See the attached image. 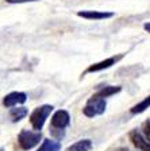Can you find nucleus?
<instances>
[{
	"label": "nucleus",
	"instance_id": "1",
	"mask_svg": "<svg viewBox=\"0 0 150 151\" xmlns=\"http://www.w3.org/2000/svg\"><path fill=\"white\" fill-rule=\"evenodd\" d=\"M51 112H53V105H50V104H45V105L35 108L31 112V115H30V124H31V127L35 131H41Z\"/></svg>",
	"mask_w": 150,
	"mask_h": 151
},
{
	"label": "nucleus",
	"instance_id": "2",
	"mask_svg": "<svg viewBox=\"0 0 150 151\" xmlns=\"http://www.w3.org/2000/svg\"><path fill=\"white\" fill-rule=\"evenodd\" d=\"M42 140L41 131H28V129H22L18 135V143L19 147L25 151H28L38 146Z\"/></svg>",
	"mask_w": 150,
	"mask_h": 151
},
{
	"label": "nucleus",
	"instance_id": "3",
	"mask_svg": "<svg viewBox=\"0 0 150 151\" xmlns=\"http://www.w3.org/2000/svg\"><path fill=\"white\" fill-rule=\"evenodd\" d=\"M106 107H107L106 99H99V97H93L92 96L87 101L85 107L83 108V113L87 117H95L97 115H101L106 111Z\"/></svg>",
	"mask_w": 150,
	"mask_h": 151
},
{
	"label": "nucleus",
	"instance_id": "4",
	"mask_svg": "<svg viewBox=\"0 0 150 151\" xmlns=\"http://www.w3.org/2000/svg\"><path fill=\"white\" fill-rule=\"evenodd\" d=\"M70 123V115L68 111L65 109H58L53 113V116L50 119V126L53 128V131L58 129V131H64Z\"/></svg>",
	"mask_w": 150,
	"mask_h": 151
},
{
	"label": "nucleus",
	"instance_id": "5",
	"mask_svg": "<svg viewBox=\"0 0 150 151\" xmlns=\"http://www.w3.org/2000/svg\"><path fill=\"white\" fill-rule=\"evenodd\" d=\"M27 101V94L25 92H11L3 99V105L6 108H14L16 105L25 104Z\"/></svg>",
	"mask_w": 150,
	"mask_h": 151
},
{
	"label": "nucleus",
	"instance_id": "6",
	"mask_svg": "<svg viewBox=\"0 0 150 151\" xmlns=\"http://www.w3.org/2000/svg\"><path fill=\"white\" fill-rule=\"evenodd\" d=\"M122 58V55H118V57H109L107 60H103L100 61V62H96V63H92L87 68V70L84 72V74L87 73H96V72H100V70H104V69H108L111 68L112 65H115L119 60Z\"/></svg>",
	"mask_w": 150,
	"mask_h": 151
},
{
	"label": "nucleus",
	"instance_id": "7",
	"mask_svg": "<svg viewBox=\"0 0 150 151\" xmlns=\"http://www.w3.org/2000/svg\"><path fill=\"white\" fill-rule=\"evenodd\" d=\"M77 16L88 19V20H103V19H109L114 16V12L108 11H95V9H87V11H78Z\"/></svg>",
	"mask_w": 150,
	"mask_h": 151
},
{
	"label": "nucleus",
	"instance_id": "8",
	"mask_svg": "<svg viewBox=\"0 0 150 151\" xmlns=\"http://www.w3.org/2000/svg\"><path fill=\"white\" fill-rule=\"evenodd\" d=\"M130 140L139 151H150V142H147V139L143 138L137 129L130 132Z\"/></svg>",
	"mask_w": 150,
	"mask_h": 151
},
{
	"label": "nucleus",
	"instance_id": "9",
	"mask_svg": "<svg viewBox=\"0 0 150 151\" xmlns=\"http://www.w3.org/2000/svg\"><path fill=\"white\" fill-rule=\"evenodd\" d=\"M92 148V142L89 139H81L77 140L76 143L70 145L65 151H91Z\"/></svg>",
	"mask_w": 150,
	"mask_h": 151
},
{
	"label": "nucleus",
	"instance_id": "10",
	"mask_svg": "<svg viewBox=\"0 0 150 151\" xmlns=\"http://www.w3.org/2000/svg\"><path fill=\"white\" fill-rule=\"evenodd\" d=\"M61 150V143L53 139H43L41 146L37 148V151H59Z\"/></svg>",
	"mask_w": 150,
	"mask_h": 151
},
{
	"label": "nucleus",
	"instance_id": "11",
	"mask_svg": "<svg viewBox=\"0 0 150 151\" xmlns=\"http://www.w3.org/2000/svg\"><path fill=\"white\" fill-rule=\"evenodd\" d=\"M120 91H122L120 86H104V88L99 89L96 93H93L92 96H93V97H99V99H106V97L112 96V94L119 93Z\"/></svg>",
	"mask_w": 150,
	"mask_h": 151
},
{
	"label": "nucleus",
	"instance_id": "12",
	"mask_svg": "<svg viewBox=\"0 0 150 151\" xmlns=\"http://www.w3.org/2000/svg\"><path fill=\"white\" fill-rule=\"evenodd\" d=\"M27 113H28V111L25 107H18V108H11L9 116H11L14 123H16V122H20L22 119H25L27 116Z\"/></svg>",
	"mask_w": 150,
	"mask_h": 151
},
{
	"label": "nucleus",
	"instance_id": "13",
	"mask_svg": "<svg viewBox=\"0 0 150 151\" xmlns=\"http://www.w3.org/2000/svg\"><path fill=\"white\" fill-rule=\"evenodd\" d=\"M149 107H150V96H147V97H145L141 103L135 104L134 107L130 109V112L134 113V115H137V113H142V112H145Z\"/></svg>",
	"mask_w": 150,
	"mask_h": 151
},
{
	"label": "nucleus",
	"instance_id": "14",
	"mask_svg": "<svg viewBox=\"0 0 150 151\" xmlns=\"http://www.w3.org/2000/svg\"><path fill=\"white\" fill-rule=\"evenodd\" d=\"M143 134H145V138L147 139V142H150V120H147L143 126Z\"/></svg>",
	"mask_w": 150,
	"mask_h": 151
},
{
	"label": "nucleus",
	"instance_id": "15",
	"mask_svg": "<svg viewBox=\"0 0 150 151\" xmlns=\"http://www.w3.org/2000/svg\"><path fill=\"white\" fill-rule=\"evenodd\" d=\"M9 4H22V3H33V1H38V0H6Z\"/></svg>",
	"mask_w": 150,
	"mask_h": 151
},
{
	"label": "nucleus",
	"instance_id": "16",
	"mask_svg": "<svg viewBox=\"0 0 150 151\" xmlns=\"http://www.w3.org/2000/svg\"><path fill=\"white\" fill-rule=\"evenodd\" d=\"M143 28H145V30H146L147 32H150V23H145Z\"/></svg>",
	"mask_w": 150,
	"mask_h": 151
},
{
	"label": "nucleus",
	"instance_id": "17",
	"mask_svg": "<svg viewBox=\"0 0 150 151\" xmlns=\"http://www.w3.org/2000/svg\"><path fill=\"white\" fill-rule=\"evenodd\" d=\"M118 151H128V150H125V148H120V150H118Z\"/></svg>",
	"mask_w": 150,
	"mask_h": 151
},
{
	"label": "nucleus",
	"instance_id": "18",
	"mask_svg": "<svg viewBox=\"0 0 150 151\" xmlns=\"http://www.w3.org/2000/svg\"><path fill=\"white\" fill-rule=\"evenodd\" d=\"M0 151H4V148H0Z\"/></svg>",
	"mask_w": 150,
	"mask_h": 151
}]
</instances>
